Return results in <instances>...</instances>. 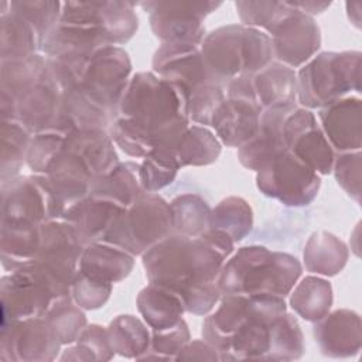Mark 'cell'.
I'll return each mask as SVG.
<instances>
[{
  "mask_svg": "<svg viewBox=\"0 0 362 362\" xmlns=\"http://www.w3.org/2000/svg\"><path fill=\"white\" fill-rule=\"evenodd\" d=\"M44 318L62 345L75 342L86 327L85 313L72 300V297L55 301L44 314Z\"/></svg>",
  "mask_w": 362,
  "mask_h": 362,
  "instance_id": "cell-39",
  "label": "cell"
},
{
  "mask_svg": "<svg viewBox=\"0 0 362 362\" xmlns=\"http://www.w3.org/2000/svg\"><path fill=\"white\" fill-rule=\"evenodd\" d=\"M62 148L76 154L95 180L119 164L113 140L103 129H75L65 137Z\"/></svg>",
  "mask_w": 362,
  "mask_h": 362,
  "instance_id": "cell-22",
  "label": "cell"
},
{
  "mask_svg": "<svg viewBox=\"0 0 362 362\" xmlns=\"http://www.w3.org/2000/svg\"><path fill=\"white\" fill-rule=\"evenodd\" d=\"M62 92L51 81L49 74L14 99L16 120L31 133L52 129L61 112Z\"/></svg>",
  "mask_w": 362,
  "mask_h": 362,
  "instance_id": "cell-18",
  "label": "cell"
},
{
  "mask_svg": "<svg viewBox=\"0 0 362 362\" xmlns=\"http://www.w3.org/2000/svg\"><path fill=\"white\" fill-rule=\"evenodd\" d=\"M144 191L139 181V164L119 163L112 171L92 182L90 194L100 195L127 206Z\"/></svg>",
  "mask_w": 362,
  "mask_h": 362,
  "instance_id": "cell-32",
  "label": "cell"
},
{
  "mask_svg": "<svg viewBox=\"0 0 362 362\" xmlns=\"http://www.w3.org/2000/svg\"><path fill=\"white\" fill-rule=\"evenodd\" d=\"M359 51H324L305 62L297 74V100L308 109H321L328 103L361 92Z\"/></svg>",
  "mask_w": 362,
  "mask_h": 362,
  "instance_id": "cell-5",
  "label": "cell"
},
{
  "mask_svg": "<svg viewBox=\"0 0 362 362\" xmlns=\"http://www.w3.org/2000/svg\"><path fill=\"white\" fill-rule=\"evenodd\" d=\"M8 188L3 191V221L23 219L41 225L61 219L66 209L47 175L13 178Z\"/></svg>",
  "mask_w": 362,
  "mask_h": 362,
  "instance_id": "cell-9",
  "label": "cell"
},
{
  "mask_svg": "<svg viewBox=\"0 0 362 362\" xmlns=\"http://www.w3.org/2000/svg\"><path fill=\"white\" fill-rule=\"evenodd\" d=\"M171 233L170 204L156 192H143L116 216L102 240L140 256Z\"/></svg>",
  "mask_w": 362,
  "mask_h": 362,
  "instance_id": "cell-6",
  "label": "cell"
},
{
  "mask_svg": "<svg viewBox=\"0 0 362 362\" xmlns=\"http://www.w3.org/2000/svg\"><path fill=\"white\" fill-rule=\"evenodd\" d=\"M226 93L222 85L204 83L192 89L189 93V120L199 126H211L214 116L225 102Z\"/></svg>",
  "mask_w": 362,
  "mask_h": 362,
  "instance_id": "cell-46",
  "label": "cell"
},
{
  "mask_svg": "<svg viewBox=\"0 0 362 362\" xmlns=\"http://www.w3.org/2000/svg\"><path fill=\"white\" fill-rule=\"evenodd\" d=\"M134 266V256L119 246L103 240L83 246L78 270L106 283L126 279Z\"/></svg>",
  "mask_w": 362,
  "mask_h": 362,
  "instance_id": "cell-24",
  "label": "cell"
},
{
  "mask_svg": "<svg viewBox=\"0 0 362 362\" xmlns=\"http://www.w3.org/2000/svg\"><path fill=\"white\" fill-rule=\"evenodd\" d=\"M346 14L349 21L356 27L361 28V10H362V1H346Z\"/></svg>",
  "mask_w": 362,
  "mask_h": 362,
  "instance_id": "cell-53",
  "label": "cell"
},
{
  "mask_svg": "<svg viewBox=\"0 0 362 362\" xmlns=\"http://www.w3.org/2000/svg\"><path fill=\"white\" fill-rule=\"evenodd\" d=\"M175 359H198V361H218L219 352L205 339L189 341L175 356Z\"/></svg>",
  "mask_w": 362,
  "mask_h": 362,
  "instance_id": "cell-51",
  "label": "cell"
},
{
  "mask_svg": "<svg viewBox=\"0 0 362 362\" xmlns=\"http://www.w3.org/2000/svg\"><path fill=\"white\" fill-rule=\"evenodd\" d=\"M132 62L117 45L98 49L89 59L81 85L103 106L117 115V106L130 81Z\"/></svg>",
  "mask_w": 362,
  "mask_h": 362,
  "instance_id": "cell-12",
  "label": "cell"
},
{
  "mask_svg": "<svg viewBox=\"0 0 362 362\" xmlns=\"http://www.w3.org/2000/svg\"><path fill=\"white\" fill-rule=\"evenodd\" d=\"M112 287V283L98 280L76 269L71 283V297L82 310H96L109 300Z\"/></svg>",
  "mask_w": 362,
  "mask_h": 362,
  "instance_id": "cell-47",
  "label": "cell"
},
{
  "mask_svg": "<svg viewBox=\"0 0 362 362\" xmlns=\"http://www.w3.org/2000/svg\"><path fill=\"white\" fill-rule=\"evenodd\" d=\"M288 150L317 174L328 175L332 173L335 153L318 124H314L300 133L291 141Z\"/></svg>",
  "mask_w": 362,
  "mask_h": 362,
  "instance_id": "cell-34",
  "label": "cell"
},
{
  "mask_svg": "<svg viewBox=\"0 0 362 362\" xmlns=\"http://www.w3.org/2000/svg\"><path fill=\"white\" fill-rule=\"evenodd\" d=\"M314 338L329 358H349L362 346V322L356 311L341 308L315 321Z\"/></svg>",
  "mask_w": 362,
  "mask_h": 362,
  "instance_id": "cell-17",
  "label": "cell"
},
{
  "mask_svg": "<svg viewBox=\"0 0 362 362\" xmlns=\"http://www.w3.org/2000/svg\"><path fill=\"white\" fill-rule=\"evenodd\" d=\"M31 132L18 120L3 119V153L1 168L3 177L7 170H11L13 178L18 173L21 164L25 161Z\"/></svg>",
  "mask_w": 362,
  "mask_h": 362,
  "instance_id": "cell-41",
  "label": "cell"
},
{
  "mask_svg": "<svg viewBox=\"0 0 362 362\" xmlns=\"http://www.w3.org/2000/svg\"><path fill=\"white\" fill-rule=\"evenodd\" d=\"M189 341V329L184 320L168 328L151 329L150 346L139 359H175Z\"/></svg>",
  "mask_w": 362,
  "mask_h": 362,
  "instance_id": "cell-43",
  "label": "cell"
},
{
  "mask_svg": "<svg viewBox=\"0 0 362 362\" xmlns=\"http://www.w3.org/2000/svg\"><path fill=\"white\" fill-rule=\"evenodd\" d=\"M293 7L298 8L300 11L308 14V16H315L322 13L325 8H328L331 6L329 1H290Z\"/></svg>",
  "mask_w": 362,
  "mask_h": 362,
  "instance_id": "cell-52",
  "label": "cell"
},
{
  "mask_svg": "<svg viewBox=\"0 0 362 362\" xmlns=\"http://www.w3.org/2000/svg\"><path fill=\"white\" fill-rule=\"evenodd\" d=\"M256 184L266 197L287 206H304L317 197L321 180L313 168L286 150L257 171Z\"/></svg>",
  "mask_w": 362,
  "mask_h": 362,
  "instance_id": "cell-7",
  "label": "cell"
},
{
  "mask_svg": "<svg viewBox=\"0 0 362 362\" xmlns=\"http://www.w3.org/2000/svg\"><path fill=\"white\" fill-rule=\"evenodd\" d=\"M199 48L214 82L222 86L273 61L270 35L243 24L218 27L204 37Z\"/></svg>",
  "mask_w": 362,
  "mask_h": 362,
  "instance_id": "cell-4",
  "label": "cell"
},
{
  "mask_svg": "<svg viewBox=\"0 0 362 362\" xmlns=\"http://www.w3.org/2000/svg\"><path fill=\"white\" fill-rule=\"evenodd\" d=\"M58 301L33 263H24L1 280V322L42 317ZM1 324V325H3Z\"/></svg>",
  "mask_w": 362,
  "mask_h": 362,
  "instance_id": "cell-11",
  "label": "cell"
},
{
  "mask_svg": "<svg viewBox=\"0 0 362 362\" xmlns=\"http://www.w3.org/2000/svg\"><path fill=\"white\" fill-rule=\"evenodd\" d=\"M269 35L273 58L293 69L308 62L321 47V31L315 20L293 6Z\"/></svg>",
  "mask_w": 362,
  "mask_h": 362,
  "instance_id": "cell-13",
  "label": "cell"
},
{
  "mask_svg": "<svg viewBox=\"0 0 362 362\" xmlns=\"http://www.w3.org/2000/svg\"><path fill=\"white\" fill-rule=\"evenodd\" d=\"M42 48V40L35 28L13 7L11 13L1 14V61L25 58Z\"/></svg>",
  "mask_w": 362,
  "mask_h": 362,
  "instance_id": "cell-30",
  "label": "cell"
},
{
  "mask_svg": "<svg viewBox=\"0 0 362 362\" xmlns=\"http://www.w3.org/2000/svg\"><path fill=\"white\" fill-rule=\"evenodd\" d=\"M201 44L163 42L153 57V72L192 92L204 83H215L201 54Z\"/></svg>",
  "mask_w": 362,
  "mask_h": 362,
  "instance_id": "cell-15",
  "label": "cell"
},
{
  "mask_svg": "<svg viewBox=\"0 0 362 362\" xmlns=\"http://www.w3.org/2000/svg\"><path fill=\"white\" fill-rule=\"evenodd\" d=\"M291 107L262 112L257 132L245 144L238 147L239 161L243 167L259 171L272 158L287 150L283 139V122Z\"/></svg>",
  "mask_w": 362,
  "mask_h": 362,
  "instance_id": "cell-20",
  "label": "cell"
},
{
  "mask_svg": "<svg viewBox=\"0 0 362 362\" xmlns=\"http://www.w3.org/2000/svg\"><path fill=\"white\" fill-rule=\"evenodd\" d=\"M170 208L174 233L195 238L209 228L211 208L199 195H178L170 202Z\"/></svg>",
  "mask_w": 362,
  "mask_h": 362,
  "instance_id": "cell-36",
  "label": "cell"
},
{
  "mask_svg": "<svg viewBox=\"0 0 362 362\" xmlns=\"http://www.w3.org/2000/svg\"><path fill=\"white\" fill-rule=\"evenodd\" d=\"M45 175L66 208L89 195L95 180L88 165L64 148L52 160Z\"/></svg>",
  "mask_w": 362,
  "mask_h": 362,
  "instance_id": "cell-23",
  "label": "cell"
},
{
  "mask_svg": "<svg viewBox=\"0 0 362 362\" xmlns=\"http://www.w3.org/2000/svg\"><path fill=\"white\" fill-rule=\"evenodd\" d=\"M136 301L139 313L151 329L168 328L181 321L185 313L184 303L177 293L154 283L141 288Z\"/></svg>",
  "mask_w": 362,
  "mask_h": 362,
  "instance_id": "cell-26",
  "label": "cell"
},
{
  "mask_svg": "<svg viewBox=\"0 0 362 362\" xmlns=\"http://www.w3.org/2000/svg\"><path fill=\"white\" fill-rule=\"evenodd\" d=\"M253 226L250 205L240 197H228L211 209L209 228L225 232L233 242L242 240Z\"/></svg>",
  "mask_w": 362,
  "mask_h": 362,
  "instance_id": "cell-37",
  "label": "cell"
},
{
  "mask_svg": "<svg viewBox=\"0 0 362 362\" xmlns=\"http://www.w3.org/2000/svg\"><path fill=\"white\" fill-rule=\"evenodd\" d=\"M174 148L154 147L139 164V181L144 192H156L170 185L180 170Z\"/></svg>",
  "mask_w": 362,
  "mask_h": 362,
  "instance_id": "cell-38",
  "label": "cell"
},
{
  "mask_svg": "<svg viewBox=\"0 0 362 362\" xmlns=\"http://www.w3.org/2000/svg\"><path fill=\"white\" fill-rule=\"evenodd\" d=\"M304 338L294 315L286 313L273 324L269 361H293L304 354Z\"/></svg>",
  "mask_w": 362,
  "mask_h": 362,
  "instance_id": "cell-40",
  "label": "cell"
},
{
  "mask_svg": "<svg viewBox=\"0 0 362 362\" xmlns=\"http://www.w3.org/2000/svg\"><path fill=\"white\" fill-rule=\"evenodd\" d=\"M148 283L164 286L180 296L185 311L208 314L221 298L216 280L226 256L202 235L171 233L143 255Z\"/></svg>",
  "mask_w": 362,
  "mask_h": 362,
  "instance_id": "cell-1",
  "label": "cell"
},
{
  "mask_svg": "<svg viewBox=\"0 0 362 362\" xmlns=\"http://www.w3.org/2000/svg\"><path fill=\"white\" fill-rule=\"evenodd\" d=\"M99 27L110 45L127 42L137 31L134 4L129 1H98Z\"/></svg>",
  "mask_w": 362,
  "mask_h": 362,
  "instance_id": "cell-35",
  "label": "cell"
},
{
  "mask_svg": "<svg viewBox=\"0 0 362 362\" xmlns=\"http://www.w3.org/2000/svg\"><path fill=\"white\" fill-rule=\"evenodd\" d=\"M362 109L358 96H344L320 109L321 130L338 153L362 147Z\"/></svg>",
  "mask_w": 362,
  "mask_h": 362,
  "instance_id": "cell-16",
  "label": "cell"
},
{
  "mask_svg": "<svg viewBox=\"0 0 362 362\" xmlns=\"http://www.w3.org/2000/svg\"><path fill=\"white\" fill-rule=\"evenodd\" d=\"M41 242V225L11 219L3 221L1 228V255L3 263L11 260V270L20 267L24 263L34 260L40 249Z\"/></svg>",
  "mask_w": 362,
  "mask_h": 362,
  "instance_id": "cell-28",
  "label": "cell"
},
{
  "mask_svg": "<svg viewBox=\"0 0 362 362\" xmlns=\"http://www.w3.org/2000/svg\"><path fill=\"white\" fill-rule=\"evenodd\" d=\"M226 96L252 100L262 110L291 107L297 102V74L293 68L272 61L255 74L229 81Z\"/></svg>",
  "mask_w": 362,
  "mask_h": 362,
  "instance_id": "cell-8",
  "label": "cell"
},
{
  "mask_svg": "<svg viewBox=\"0 0 362 362\" xmlns=\"http://www.w3.org/2000/svg\"><path fill=\"white\" fill-rule=\"evenodd\" d=\"M189 90L154 72L134 74L119 102L120 117L144 129L154 147L175 148L189 126Z\"/></svg>",
  "mask_w": 362,
  "mask_h": 362,
  "instance_id": "cell-2",
  "label": "cell"
},
{
  "mask_svg": "<svg viewBox=\"0 0 362 362\" xmlns=\"http://www.w3.org/2000/svg\"><path fill=\"white\" fill-rule=\"evenodd\" d=\"M235 6L243 25L259 30L262 27L267 34L291 10L288 1H236Z\"/></svg>",
  "mask_w": 362,
  "mask_h": 362,
  "instance_id": "cell-42",
  "label": "cell"
},
{
  "mask_svg": "<svg viewBox=\"0 0 362 362\" xmlns=\"http://www.w3.org/2000/svg\"><path fill=\"white\" fill-rule=\"evenodd\" d=\"M75 342L86 352L90 361H109L115 355L107 329L98 324L86 325Z\"/></svg>",
  "mask_w": 362,
  "mask_h": 362,
  "instance_id": "cell-50",
  "label": "cell"
},
{
  "mask_svg": "<svg viewBox=\"0 0 362 362\" xmlns=\"http://www.w3.org/2000/svg\"><path fill=\"white\" fill-rule=\"evenodd\" d=\"M11 7L21 14L38 33L44 41L45 37L55 28L61 17L62 3L59 1H18L11 3Z\"/></svg>",
  "mask_w": 362,
  "mask_h": 362,
  "instance_id": "cell-48",
  "label": "cell"
},
{
  "mask_svg": "<svg viewBox=\"0 0 362 362\" xmlns=\"http://www.w3.org/2000/svg\"><path fill=\"white\" fill-rule=\"evenodd\" d=\"M348 257L349 250L345 242L325 230L314 232L304 247L305 269L317 276L338 274L345 267Z\"/></svg>",
  "mask_w": 362,
  "mask_h": 362,
  "instance_id": "cell-27",
  "label": "cell"
},
{
  "mask_svg": "<svg viewBox=\"0 0 362 362\" xmlns=\"http://www.w3.org/2000/svg\"><path fill=\"white\" fill-rule=\"evenodd\" d=\"M106 329L110 346L117 355L139 359L150 346L151 334L147 324L134 315H117Z\"/></svg>",
  "mask_w": 362,
  "mask_h": 362,
  "instance_id": "cell-33",
  "label": "cell"
},
{
  "mask_svg": "<svg viewBox=\"0 0 362 362\" xmlns=\"http://www.w3.org/2000/svg\"><path fill=\"white\" fill-rule=\"evenodd\" d=\"M1 327V358L13 361H52L61 342L42 317L8 321Z\"/></svg>",
  "mask_w": 362,
  "mask_h": 362,
  "instance_id": "cell-14",
  "label": "cell"
},
{
  "mask_svg": "<svg viewBox=\"0 0 362 362\" xmlns=\"http://www.w3.org/2000/svg\"><path fill=\"white\" fill-rule=\"evenodd\" d=\"M110 137L113 143L130 157H146L153 148L150 134L133 120L117 116L110 124Z\"/></svg>",
  "mask_w": 362,
  "mask_h": 362,
  "instance_id": "cell-45",
  "label": "cell"
},
{
  "mask_svg": "<svg viewBox=\"0 0 362 362\" xmlns=\"http://www.w3.org/2000/svg\"><path fill=\"white\" fill-rule=\"evenodd\" d=\"M221 1H147L141 7L148 11L150 25L163 42L201 44L205 28L204 18Z\"/></svg>",
  "mask_w": 362,
  "mask_h": 362,
  "instance_id": "cell-10",
  "label": "cell"
},
{
  "mask_svg": "<svg viewBox=\"0 0 362 362\" xmlns=\"http://www.w3.org/2000/svg\"><path fill=\"white\" fill-rule=\"evenodd\" d=\"M262 107L247 99L228 98L212 119L211 127L222 144L228 147H240L259 129Z\"/></svg>",
  "mask_w": 362,
  "mask_h": 362,
  "instance_id": "cell-21",
  "label": "cell"
},
{
  "mask_svg": "<svg viewBox=\"0 0 362 362\" xmlns=\"http://www.w3.org/2000/svg\"><path fill=\"white\" fill-rule=\"evenodd\" d=\"M300 262L283 252H272L264 246H243L219 272L216 284L226 294H270L286 297L301 276Z\"/></svg>",
  "mask_w": 362,
  "mask_h": 362,
  "instance_id": "cell-3",
  "label": "cell"
},
{
  "mask_svg": "<svg viewBox=\"0 0 362 362\" xmlns=\"http://www.w3.org/2000/svg\"><path fill=\"white\" fill-rule=\"evenodd\" d=\"M361 170H362V153L344 151L338 153L334 160L332 173L339 187L358 204L361 202Z\"/></svg>",
  "mask_w": 362,
  "mask_h": 362,
  "instance_id": "cell-49",
  "label": "cell"
},
{
  "mask_svg": "<svg viewBox=\"0 0 362 362\" xmlns=\"http://www.w3.org/2000/svg\"><path fill=\"white\" fill-rule=\"evenodd\" d=\"M290 293V305L305 321L315 322L325 317L332 305L331 283L318 276L304 277Z\"/></svg>",
  "mask_w": 362,
  "mask_h": 362,
  "instance_id": "cell-29",
  "label": "cell"
},
{
  "mask_svg": "<svg viewBox=\"0 0 362 362\" xmlns=\"http://www.w3.org/2000/svg\"><path fill=\"white\" fill-rule=\"evenodd\" d=\"M61 115L72 129H103L106 130L117 117L98 102L81 83L65 90L61 100Z\"/></svg>",
  "mask_w": 362,
  "mask_h": 362,
  "instance_id": "cell-25",
  "label": "cell"
},
{
  "mask_svg": "<svg viewBox=\"0 0 362 362\" xmlns=\"http://www.w3.org/2000/svg\"><path fill=\"white\" fill-rule=\"evenodd\" d=\"M124 208L113 199L89 194L69 205L61 219L74 226L83 245H89L103 239L116 216Z\"/></svg>",
  "mask_w": 362,
  "mask_h": 362,
  "instance_id": "cell-19",
  "label": "cell"
},
{
  "mask_svg": "<svg viewBox=\"0 0 362 362\" xmlns=\"http://www.w3.org/2000/svg\"><path fill=\"white\" fill-rule=\"evenodd\" d=\"M68 134L57 130H42L34 133L30 140L25 161L35 174L45 175L52 160L61 153Z\"/></svg>",
  "mask_w": 362,
  "mask_h": 362,
  "instance_id": "cell-44",
  "label": "cell"
},
{
  "mask_svg": "<svg viewBox=\"0 0 362 362\" xmlns=\"http://www.w3.org/2000/svg\"><path fill=\"white\" fill-rule=\"evenodd\" d=\"M222 143L205 126L189 124L175 144V156L180 167L208 165L218 160Z\"/></svg>",
  "mask_w": 362,
  "mask_h": 362,
  "instance_id": "cell-31",
  "label": "cell"
}]
</instances>
